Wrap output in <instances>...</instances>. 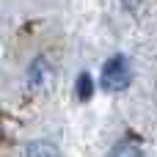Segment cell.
Masks as SVG:
<instances>
[{"mask_svg": "<svg viewBox=\"0 0 157 157\" xmlns=\"http://www.w3.org/2000/svg\"><path fill=\"white\" fill-rule=\"evenodd\" d=\"M130 80H132V69H130V61L124 55H113V58L105 61L102 77H99L105 91H121V88L130 86Z\"/></svg>", "mask_w": 157, "mask_h": 157, "instance_id": "cell-1", "label": "cell"}, {"mask_svg": "<svg viewBox=\"0 0 157 157\" xmlns=\"http://www.w3.org/2000/svg\"><path fill=\"white\" fill-rule=\"evenodd\" d=\"M47 77H50L47 61H44V58H36V61L30 63V69H28V86H30V88H41V86L47 83Z\"/></svg>", "mask_w": 157, "mask_h": 157, "instance_id": "cell-2", "label": "cell"}, {"mask_svg": "<svg viewBox=\"0 0 157 157\" xmlns=\"http://www.w3.org/2000/svg\"><path fill=\"white\" fill-rule=\"evenodd\" d=\"M25 157H58V152H55V146L50 141H33L28 146Z\"/></svg>", "mask_w": 157, "mask_h": 157, "instance_id": "cell-3", "label": "cell"}, {"mask_svg": "<svg viewBox=\"0 0 157 157\" xmlns=\"http://www.w3.org/2000/svg\"><path fill=\"white\" fill-rule=\"evenodd\" d=\"M91 91H94V80H91V75H80V77H77V97H80V99H88Z\"/></svg>", "mask_w": 157, "mask_h": 157, "instance_id": "cell-4", "label": "cell"}, {"mask_svg": "<svg viewBox=\"0 0 157 157\" xmlns=\"http://www.w3.org/2000/svg\"><path fill=\"white\" fill-rule=\"evenodd\" d=\"M110 157H141V149H138L135 144H119Z\"/></svg>", "mask_w": 157, "mask_h": 157, "instance_id": "cell-5", "label": "cell"}, {"mask_svg": "<svg viewBox=\"0 0 157 157\" xmlns=\"http://www.w3.org/2000/svg\"><path fill=\"white\" fill-rule=\"evenodd\" d=\"M124 6H127L130 11H135V8H138V3H135V0H124Z\"/></svg>", "mask_w": 157, "mask_h": 157, "instance_id": "cell-6", "label": "cell"}]
</instances>
